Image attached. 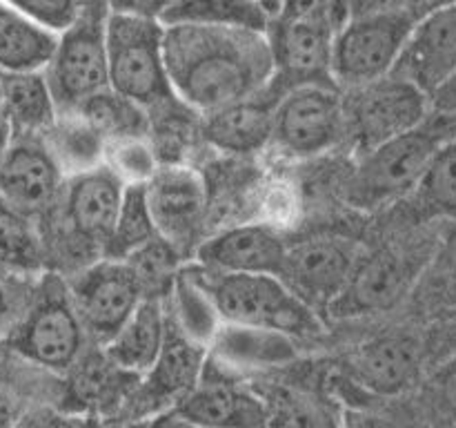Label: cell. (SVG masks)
Instances as JSON below:
<instances>
[{"label": "cell", "instance_id": "36", "mask_svg": "<svg viewBox=\"0 0 456 428\" xmlns=\"http://www.w3.org/2000/svg\"><path fill=\"white\" fill-rule=\"evenodd\" d=\"M105 165H110L123 183H147L160 168L159 154L151 145L150 136L123 138L107 145Z\"/></svg>", "mask_w": 456, "mask_h": 428}, {"label": "cell", "instance_id": "23", "mask_svg": "<svg viewBox=\"0 0 456 428\" xmlns=\"http://www.w3.org/2000/svg\"><path fill=\"white\" fill-rule=\"evenodd\" d=\"M165 333H167L165 299L142 297L132 317L125 321L116 337L102 346V350L118 368L141 377L159 359Z\"/></svg>", "mask_w": 456, "mask_h": 428}, {"label": "cell", "instance_id": "45", "mask_svg": "<svg viewBox=\"0 0 456 428\" xmlns=\"http://www.w3.org/2000/svg\"><path fill=\"white\" fill-rule=\"evenodd\" d=\"M401 4L408 9V13L414 21H419V18L430 16V13L441 12V9L456 7V0H403Z\"/></svg>", "mask_w": 456, "mask_h": 428}, {"label": "cell", "instance_id": "18", "mask_svg": "<svg viewBox=\"0 0 456 428\" xmlns=\"http://www.w3.org/2000/svg\"><path fill=\"white\" fill-rule=\"evenodd\" d=\"M395 76L410 80L428 96L456 74V7L414 22L396 62Z\"/></svg>", "mask_w": 456, "mask_h": 428}, {"label": "cell", "instance_id": "6", "mask_svg": "<svg viewBox=\"0 0 456 428\" xmlns=\"http://www.w3.org/2000/svg\"><path fill=\"white\" fill-rule=\"evenodd\" d=\"M107 0H83L78 16L56 36L45 78L58 111H71L110 87L107 78Z\"/></svg>", "mask_w": 456, "mask_h": 428}, {"label": "cell", "instance_id": "22", "mask_svg": "<svg viewBox=\"0 0 456 428\" xmlns=\"http://www.w3.org/2000/svg\"><path fill=\"white\" fill-rule=\"evenodd\" d=\"M176 417L203 428H261L263 408L252 395L230 382H205L176 406Z\"/></svg>", "mask_w": 456, "mask_h": 428}, {"label": "cell", "instance_id": "21", "mask_svg": "<svg viewBox=\"0 0 456 428\" xmlns=\"http://www.w3.org/2000/svg\"><path fill=\"white\" fill-rule=\"evenodd\" d=\"M276 98L263 89L258 96L203 116L205 143L225 154H254L272 143Z\"/></svg>", "mask_w": 456, "mask_h": 428}, {"label": "cell", "instance_id": "17", "mask_svg": "<svg viewBox=\"0 0 456 428\" xmlns=\"http://www.w3.org/2000/svg\"><path fill=\"white\" fill-rule=\"evenodd\" d=\"M288 243L265 223H245L208 236L196 248V263L232 275L281 276Z\"/></svg>", "mask_w": 456, "mask_h": 428}, {"label": "cell", "instance_id": "42", "mask_svg": "<svg viewBox=\"0 0 456 428\" xmlns=\"http://www.w3.org/2000/svg\"><path fill=\"white\" fill-rule=\"evenodd\" d=\"M25 408L20 388L0 370V428H12Z\"/></svg>", "mask_w": 456, "mask_h": 428}, {"label": "cell", "instance_id": "8", "mask_svg": "<svg viewBox=\"0 0 456 428\" xmlns=\"http://www.w3.org/2000/svg\"><path fill=\"white\" fill-rule=\"evenodd\" d=\"M346 92L343 136L350 138L361 156L414 129L430 114V96L395 74Z\"/></svg>", "mask_w": 456, "mask_h": 428}, {"label": "cell", "instance_id": "33", "mask_svg": "<svg viewBox=\"0 0 456 428\" xmlns=\"http://www.w3.org/2000/svg\"><path fill=\"white\" fill-rule=\"evenodd\" d=\"M212 343L225 359L240 364H279L297 355L292 337L240 325H227L223 333H216Z\"/></svg>", "mask_w": 456, "mask_h": 428}, {"label": "cell", "instance_id": "2", "mask_svg": "<svg viewBox=\"0 0 456 428\" xmlns=\"http://www.w3.org/2000/svg\"><path fill=\"white\" fill-rule=\"evenodd\" d=\"M450 143H456V114L430 107L421 125L361 156L347 183V203L374 212L414 194L435 156Z\"/></svg>", "mask_w": 456, "mask_h": 428}, {"label": "cell", "instance_id": "44", "mask_svg": "<svg viewBox=\"0 0 456 428\" xmlns=\"http://www.w3.org/2000/svg\"><path fill=\"white\" fill-rule=\"evenodd\" d=\"M276 18H289V21L330 18L332 21V0H281V13Z\"/></svg>", "mask_w": 456, "mask_h": 428}, {"label": "cell", "instance_id": "50", "mask_svg": "<svg viewBox=\"0 0 456 428\" xmlns=\"http://www.w3.org/2000/svg\"><path fill=\"white\" fill-rule=\"evenodd\" d=\"M160 428H203V426H196V424H190V422H183V419L174 417V422L165 424V426H160Z\"/></svg>", "mask_w": 456, "mask_h": 428}, {"label": "cell", "instance_id": "3", "mask_svg": "<svg viewBox=\"0 0 456 428\" xmlns=\"http://www.w3.org/2000/svg\"><path fill=\"white\" fill-rule=\"evenodd\" d=\"M190 266L227 325L270 330L292 339L314 337L323 330L319 312L301 301L279 276L216 272L196 261Z\"/></svg>", "mask_w": 456, "mask_h": 428}, {"label": "cell", "instance_id": "28", "mask_svg": "<svg viewBox=\"0 0 456 428\" xmlns=\"http://www.w3.org/2000/svg\"><path fill=\"white\" fill-rule=\"evenodd\" d=\"M43 138L65 177L87 172L105 163L110 145L105 136L76 111H61Z\"/></svg>", "mask_w": 456, "mask_h": 428}, {"label": "cell", "instance_id": "39", "mask_svg": "<svg viewBox=\"0 0 456 428\" xmlns=\"http://www.w3.org/2000/svg\"><path fill=\"white\" fill-rule=\"evenodd\" d=\"M12 428H85L78 413L52 404H29Z\"/></svg>", "mask_w": 456, "mask_h": 428}, {"label": "cell", "instance_id": "40", "mask_svg": "<svg viewBox=\"0 0 456 428\" xmlns=\"http://www.w3.org/2000/svg\"><path fill=\"white\" fill-rule=\"evenodd\" d=\"M430 391L432 397H435V404L439 406L450 419L456 422V357L454 359L445 361V364L432 374Z\"/></svg>", "mask_w": 456, "mask_h": 428}, {"label": "cell", "instance_id": "19", "mask_svg": "<svg viewBox=\"0 0 456 428\" xmlns=\"http://www.w3.org/2000/svg\"><path fill=\"white\" fill-rule=\"evenodd\" d=\"M412 263L395 250L359 254L346 290L328 308L332 317H361L392 308L412 284Z\"/></svg>", "mask_w": 456, "mask_h": 428}, {"label": "cell", "instance_id": "26", "mask_svg": "<svg viewBox=\"0 0 456 428\" xmlns=\"http://www.w3.org/2000/svg\"><path fill=\"white\" fill-rule=\"evenodd\" d=\"M56 36L0 0V71H45L56 49Z\"/></svg>", "mask_w": 456, "mask_h": 428}, {"label": "cell", "instance_id": "24", "mask_svg": "<svg viewBox=\"0 0 456 428\" xmlns=\"http://www.w3.org/2000/svg\"><path fill=\"white\" fill-rule=\"evenodd\" d=\"M69 397L76 404L71 413L78 410H123L138 383V374L118 368L101 346L87 350L78 364L69 370Z\"/></svg>", "mask_w": 456, "mask_h": 428}, {"label": "cell", "instance_id": "27", "mask_svg": "<svg viewBox=\"0 0 456 428\" xmlns=\"http://www.w3.org/2000/svg\"><path fill=\"white\" fill-rule=\"evenodd\" d=\"M47 263L43 230L31 214L0 196V268L16 275L38 276Z\"/></svg>", "mask_w": 456, "mask_h": 428}, {"label": "cell", "instance_id": "51", "mask_svg": "<svg viewBox=\"0 0 456 428\" xmlns=\"http://www.w3.org/2000/svg\"><path fill=\"white\" fill-rule=\"evenodd\" d=\"M0 103H3V71H0Z\"/></svg>", "mask_w": 456, "mask_h": 428}, {"label": "cell", "instance_id": "32", "mask_svg": "<svg viewBox=\"0 0 456 428\" xmlns=\"http://www.w3.org/2000/svg\"><path fill=\"white\" fill-rule=\"evenodd\" d=\"M154 236H159V232H156L154 218H151L150 203H147L145 183H127L101 259L125 261L136 250L150 243Z\"/></svg>", "mask_w": 456, "mask_h": 428}, {"label": "cell", "instance_id": "5", "mask_svg": "<svg viewBox=\"0 0 456 428\" xmlns=\"http://www.w3.org/2000/svg\"><path fill=\"white\" fill-rule=\"evenodd\" d=\"M165 27L142 18L107 16V78L110 89L150 111L178 101L165 67Z\"/></svg>", "mask_w": 456, "mask_h": 428}, {"label": "cell", "instance_id": "46", "mask_svg": "<svg viewBox=\"0 0 456 428\" xmlns=\"http://www.w3.org/2000/svg\"><path fill=\"white\" fill-rule=\"evenodd\" d=\"M430 107L439 111H452L456 114V74L445 80L439 89L430 96Z\"/></svg>", "mask_w": 456, "mask_h": 428}, {"label": "cell", "instance_id": "11", "mask_svg": "<svg viewBox=\"0 0 456 428\" xmlns=\"http://www.w3.org/2000/svg\"><path fill=\"white\" fill-rule=\"evenodd\" d=\"M67 288L89 342L101 348L116 337L142 299L127 263L111 259H96L78 268Z\"/></svg>", "mask_w": 456, "mask_h": 428}, {"label": "cell", "instance_id": "7", "mask_svg": "<svg viewBox=\"0 0 456 428\" xmlns=\"http://www.w3.org/2000/svg\"><path fill=\"white\" fill-rule=\"evenodd\" d=\"M414 22L403 4H395L337 27L332 43L334 85L354 89L390 76Z\"/></svg>", "mask_w": 456, "mask_h": 428}, {"label": "cell", "instance_id": "9", "mask_svg": "<svg viewBox=\"0 0 456 428\" xmlns=\"http://www.w3.org/2000/svg\"><path fill=\"white\" fill-rule=\"evenodd\" d=\"M123 190V178L105 163L87 172L71 174L62 183L61 194L52 205L58 210L56 227L83 259L85 252L92 261L102 257Z\"/></svg>", "mask_w": 456, "mask_h": 428}, {"label": "cell", "instance_id": "16", "mask_svg": "<svg viewBox=\"0 0 456 428\" xmlns=\"http://www.w3.org/2000/svg\"><path fill=\"white\" fill-rule=\"evenodd\" d=\"M65 178L45 138L22 134L0 163V196L36 217L56 203Z\"/></svg>", "mask_w": 456, "mask_h": 428}, {"label": "cell", "instance_id": "34", "mask_svg": "<svg viewBox=\"0 0 456 428\" xmlns=\"http://www.w3.org/2000/svg\"><path fill=\"white\" fill-rule=\"evenodd\" d=\"M125 263L132 270L136 284L141 285L142 297L165 299L172 290L178 270H181L183 257L163 236H154L150 243H145L132 257L125 259Z\"/></svg>", "mask_w": 456, "mask_h": 428}, {"label": "cell", "instance_id": "31", "mask_svg": "<svg viewBox=\"0 0 456 428\" xmlns=\"http://www.w3.org/2000/svg\"><path fill=\"white\" fill-rule=\"evenodd\" d=\"M71 111L80 114L89 125H94L105 136L107 143L150 136V114L141 105L127 101L110 87L89 96L87 101H83Z\"/></svg>", "mask_w": 456, "mask_h": 428}, {"label": "cell", "instance_id": "41", "mask_svg": "<svg viewBox=\"0 0 456 428\" xmlns=\"http://www.w3.org/2000/svg\"><path fill=\"white\" fill-rule=\"evenodd\" d=\"M172 3L174 0H107V9H110V13H118V16L160 22L167 9L172 7Z\"/></svg>", "mask_w": 456, "mask_h": 428}, {"label": "cell", "instance_id": "43", "mask_svg": "<svg viewBox=\"0 0 456 428\" xmlns=\"http://www.w3.org/2000/svg\"><path fill=\"white\" fill-rule=\"evenodd\" d=\"M387 7H395V0H332L334 27H341L352 18L368 16Z\"/></svg>", "mask_w": 456, "mask_h": 428}, {"label": "cell", "instance_id": "10", "mask_svg": "<svg viewBox=\"0 0 456 428\" xmlns=\"http://www.w3.org/2000/svg\"><path fill=\"white\" fill-rule=\"evenodd\" d=\"M334 22L330 18H272L267 27L274 74L265 92L279 101L283 94L305 85H328L332 80Z\"/></svg>", "mask_w": 456, "mask_h": 428}, {"label": "cell", "instance_id": "13", "mask_svg": "<svg viewBox=\"0 0 456 428\" xmlns=\"http://www.w3.org/2000/svg\"><path fill=\"white\" fill-rule=\"evenodd\" d=\"M359 254L354 241L346 236H307L288 243L279 279L321 315L346 290Z\"/></svg>", "mask_w": 456, "mask_h": 428}, {"label": "cell", "instance_id": "25", "mask_svg": "<svg viewBox=\"0 0 456 428\" xmlns=\"http://www.w3.org/2000/svg\"><path fill=\"white\" fill-rule=\"evenodd\" d=\"M0 110L9 119L16 136H45L61 114L45 71L3 74Z\"/></svg>", "mask_w": 456, "mask_h": 428}, {"label": "cell", "instance_id": "4", "mask_svg": "<svg viewBox=\"0 0 456 428\" xmlns=\"http://www.w3.org/2000/svg\"><path fill=\"white\" fill-rule=\"evenodd\" d=\"M3 343L9 355L45 373H69L78 364L89 337L61 275L43 272L36 279L29 303Z\"/></svg>", "mask_w": 456, "mask_h": 428}, {"label": "cell", "instance_id": "14", "mask_svg": "<svg viewBox=\"0 0 456 428\" xmlns=\"http://www.w3.org/2000/svg\"><path fill=\"white\" fill-rule=\"evenodd\" d=\"M147 203L159 236L185 257L203 241L208 218V190L196 169L187 165H160L145 183Z\"/></svg>", "mask_w": 456, "mask_h": 428}, {"label": "cell", "instance_id": "30", "mask_svg": "<svg viewBox=\"0 0 456 428\" xmlns=\"http://www.w3.org/2000/svg\"><path fill=\"white\" fill-rule=\"evenodd\" d=\"M165 306H167L169 317L176 321V325L187 337L205 348L212 346L221 317H218L209 294L194 276L190 263L187 266L183 263L178 270L172 290L165 297Z\"/></svg>", "mask_w": 456, "mask_h": 428}, {"label": "cell", "instance_id": "48", "mask_svg": "<svg viewBox=\"0 0 456 428\" xmlns=\"http://www.w3.org/2000/svg\"><path fill=\"white\" fill-rule=\"evenodd\" d=\"M13 138H16V132H13V128H12V123H9L7 116L3 114V110H0V163H3L4 156H7Z\"/></svg>", "mask_w": 456, "mask_h": 428}, {"label": "cell", "instance_id": "38", "mask_svg": "<svg viewBox=\"0 0 456 428\" xmlns=\"http://www.w3.org/2000/svg\"><path fill=\"white\" fill-rule=\"evenodd\" d=\"M38 276L16 275V272L0 268V342L7 337L9 330L20 319Z\"/></svg>", "mask_w": 456, "mask_h": 428}, {"label": "cell", "instance_id": "49", "mask_svg": "<svg viewBox=\"0 0 456 428\" xmlns=\"http://www.w3.org/2000/svg\"><path fill=\"white\" fill-rule=\"evenodd\" d=\"M249 3L256 4L258 9H263L270 18H276L281 13V0H249Z\"/></svg>", "mask_w": 456, "mask_h": 428}, {"label": "cell", "instance_id": "12", "mask_svg": "<svg viewBox=\"0 0 456 428\" xmlns=\"http://www.w3.org/2000/svg\"><path fill=\"white\" fill-rule=\"evenodd\" d=\"M346 134L343 92L328 85H305L283 94L274 107L272 143L285 154L319 156L332 150Z\"/></svg>", "mask_w": 456, "mask_h": 428}, {"label": "cell", "instance_id": "15", "mask_svg": "<svg viewBox=\"0 0 456 428\" xmlns=\"http://www.w3.org/2000/svg\"><path fill=\"white\" fill-rule=\"evenodd\" d=\"M167 308V306H165ZM208 348L187 337L167 312V333L163 350L145 374H141L123 410L134 419L176 408L196 386L205 370Z\"/></svg>", "mask_w": 456, "mask_h": 428}, {"label": "cell", "instance_id": "20", "mask_svg": "<svg viewBox=\"0 0 456 428\" xmlns=\"http://www.w3.org/2000/svg\"><path fill=\"white\" fill-rule=\"evenodd\" d=\"M421 370V343L405 333H387L365 342L350 357V373L377 395H399Z\"/></svg>", "mask_w": 456, "mask_h": 428}, {"label": "cell", "instance_id": "35", "mask_svg": "<svg viewBox=\"0 0 456 428\" xmlns=\"http://www.w3.org/2000/svg\"><path fill=\"white\" fill-rule=\"evenodd\" d=\"M414 196L430 212L456 218V143L441 147Z\"/></svg>", "mask_w": 456, "mask_h": 428}, {"label": "cell", "instance_id": "47", "mask_svg": "<svg viewBox=\"0 0 456 428\" xmlns=\"http://www.w3.org/2000/svg\"><path fill=\"white\" fill-rule=\"evenodd\" d=\"M441 263H444L448 270L456 272V226L448 232L444 241V248H441Z\"/></svg>", "mask_w": 456, "mask_h": 428}, {"label": "cell", "instance_id": "1", "mask_svg": "<svg viewBox=\"0 0 456 428\" xmlns=\"http://www.w3.org/2000/svg\"><path fill=\"white\" fill-rule=\"evenodd\" d=\"M163 49L174 96L200 116L258 96L274 74L267 31L165 27Z\"/></svg>", "mask_w": 456, "mask_h": 428}, {"label": "cell", "instance_id": "29", "mask_svg": "<svg viewBox=\"0 0 456 428\" xmlns=\"http://www.w3.org/2000/svg\"><path fill=\"white\" fill-rule=\"evenodd\" d=\"M272 18L249 0H174L163 27H223L265 34Z\"/></svg>", "mask_w": 456, "mask_h": 428}, {"label": "cell", "instance_id": "37", "mask_svg": "<svg viewBox=\"0 0 456 428\" xmlns=\"http://www.w3.org/2000/svg\"><path fill=\"white\" fill-rule=\"evenodd\" d=\"M3 3L53 34L67 29L83 7V0H3Z\"/></svg>", "mask_w": 456, "mask_h": 428}]
</instances>
